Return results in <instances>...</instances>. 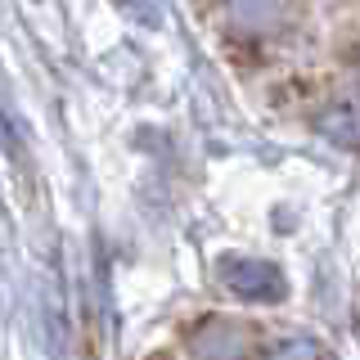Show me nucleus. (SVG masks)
Here are the masks:
<instances>
[{"label":"nucleus","mask_w":360,"mask_h":360,"mask_svg":"<svg viewBox=\"0 0 360 360\" xmlns=\"http://www.w3.org/2000/svg\"><path fill=\"white\" fill-rule=\"evenodd\" d=\"M225 284H230L239 297L248 302H275L279 292H284V284H279V270L266 266V262H239V257H230L225 262Z\"/></svg>","instance_id":"f03ea898"},{"label":"nucleus","mask_w":360,"mask_h":360,"mask_svg":"<svg viewBox=\"0 0 360 360\" xmlns=\"http://www.w3.org/2000/svg\"><path fill=\"white\" fill-rule=\"evenodd\" d=\"M189 347H194V360H257L252 329L234 320H202Z\"/></svg>","instance_id":"f257e3e1"},{"label":"nucleus","mask_w":360,"mask_h":360,"mask_svg":"<svg viewBox=\"0 0 360 360\" xmlns=\"http://www.w3.org/2000/svg\"><path fill=\"white\" fill-rule=\"evenodd\" d=\"M266 360H320V352H315L311 342H302V338H297V342H279Z\"/></svg>","instance_id":"7ed1b4c3"}]
</instances>
